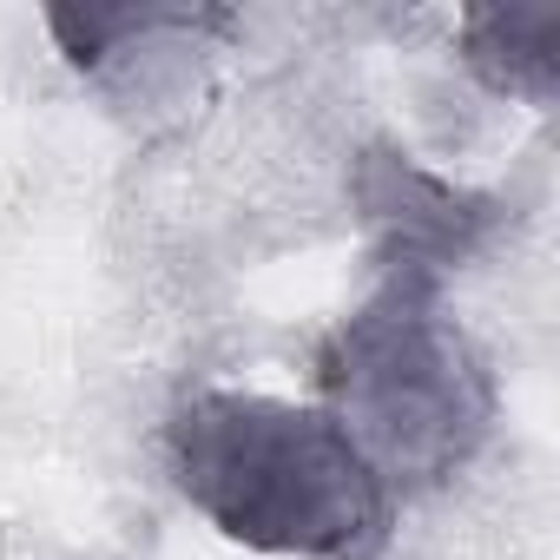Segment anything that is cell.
Here are the masks:
<instances>
[{"mask_svg":"<svg viewBox=\"0 0 560 560\" xmlns=\"http://www.w3.org/2000/svg\"><path fill=\"white\" fill-rule=\"evenodd\" d=\"M178 494L237 547L277 560H376L396 494L317 409L264 389H198L165 422Z\"/></svg>","mask_w":560,"mask_h":560,"instance_id":"6da1fadb","label":"cell"},{"mask_svg":"<svg viewBox=\"0 0 560 560\" xmlns=\"http://www.w3.org/2000/svg\"><path fill=\"white\" fill-rule=\"evenodd\" d=\"M317 409L396 494L462 475L494 435L501 389L481 343L448 317L442 277L383 270L317 343Z\"/></svg>","mask_w":560,"mask_h":560,"instance_id":"7a4b0ae2","label":"cell"},{"mask_svg":"<svg viewBox=\"0 0 560 560\" xmlns=\"http://www.w3.org/2000/svg\"><path fill=\"white\" fill-rule=\"evenodd\" d=\"M350 198L376 237V257L383 270H422V277H442L462 257H475L488 244V231L501 224V198L488 191H468L429 165H416L409 152L396 145H370L350 172Z\"/></svg>","mask_w":560,"mask_h":560,"instance_id":"3957f363","label":"cell"},{"mask_svg":"<svg viewBox=\"0 0 560 560\" xmlns=\"http://www.w3.org/2000/svg\"><path fill=\"white\" fill-rule=\"evenodd\" d=\"M47 34L60 40L67 67L106 86L113 100H185L205 40L231 34L224 8H47Z\"/></svg>","mask_w":560,"mask_h":560,"instance_id":"277c9868","label":"cell"},{"mask_svg":"<svg viewBox=\"0 0 560 560\" xmlns=\"http://www.w3.org/2000/svg\"><path fill=\"white\" fill-rule=\"evenodd\" d=\"M462 60L468 73L527 106H553L560 86V8L553 0H508V8H468L462 14Z\"/></svg>","mask_w":560,"mask_h":560,"instance_id":"5b68a950","label":"cell"}]
</instances>
